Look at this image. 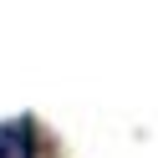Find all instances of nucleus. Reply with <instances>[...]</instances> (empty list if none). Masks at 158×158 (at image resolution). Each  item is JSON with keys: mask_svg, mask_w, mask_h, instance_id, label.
<instances>
[{"mask_svg": "<svg viewBox=\"0 0 158 158\" xmlns=\"http://www.w3.org/2000/svg\"><path fill=\"white\" fill-rule=\"evenodd\" d=\"M0 158H36V133L26 123L0 127Z\"/></svg>", "mask_w": 158, "mask_h": 158, "instance_id": "1", "label": "nucleus"}]
</instances>
